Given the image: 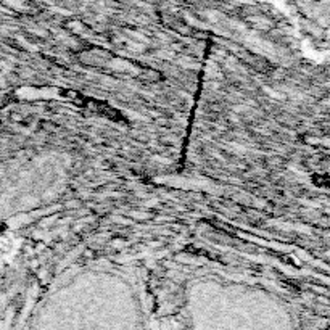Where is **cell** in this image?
<instances>
[{"label": "cell", "instance_id": "6da1fadb", "mask_svg": "<svg viewBox=\"0 0 330 330\" xmlns=\"http://www.w3.org/2000/svg\"><path fill=\"white\" fill-rule=\"evenodd\" d=\"M296 2L319 21L330 24V0H296Z\"/></svg>", "mask_w": 330, "mask_h": 330}]
</instances>
